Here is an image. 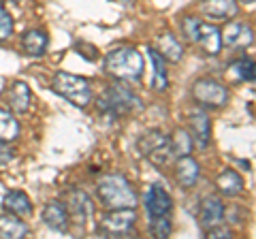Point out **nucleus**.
<instances>
[{"label": "nucleus", "instance_id": "obj_27", "mask_svg": "<svg viewBox=\"0 0 256 239\" xmlns=\"http://www.w3.org/2000/svg\"><path fill=\"white\" fill-rule=\"evenodd\" d=\"M171 220L166 218V216H158V218H152V226H150V230H152V235L154 237H169L171 235Z\"/></svg>", "mask_w": 256, "mask_h": 239}, {"label": "nucleus", "instance_id": "obj_28", "mask_svg": "<svg viewBox=\"0 0 256 239\" xmlns=\"http://www.w3.org/2000/svg\"><path fill=\"white\" fill-rule=\"evenodd\" d=\"M11 34H13V20L9 11L0 4V41H6Z\"/></svg>", "mask_w": 256, "mask_h": 239}, {"label": "nucleus", "instance_id": "obj_24", "mask_svg": "<svg viewBox=\"0 0 256 239\" xmlns=\"http://www.w3.org/2000/svg\"><path fill=\"white\" fill-rule=\"evenodd\" d=\"M20 137V122L15 120L9 111L0 107V141L9 143Z\"/></svg>", "mask_w": 256, "mask_h": 239}, {"label": "nucleus", "instance_id": "obj_16", "mask_svg": "<svg viewBox=\"0 0 256 239\" xmlns=\"http://www.w3.org/2000/svg\"><path fill=\"white\" fill-rule=\"evenodd\" d=\"M175 178H178V182L184 186V188H192L196 184L198 180V164L194 158L188 156H180L178 160V166H175Z\"/></svg>", "mask_w": 256, "mask_h": 239}, {"label": "nucleus", "instance_id": "obj_26", "mask_svg": "<svg viewBox=\"0 0 256 239\" xmlns=\"http://www.w3.org/2000/svg\"><path fill=\"white\" fill-rule=\"evenodd\" d=\"M233 75L239 79V82L254 84V62H252L250 58L237 60L235 64H233Z\"/></svg>", "mask_w": 256, "mask_h": 239}, {"label": "nucleus", "instance_id": "obj_2", "mask_svg": "<svg viewBox=\"0 0 256 239\" xmlns=\"http://www.w3.org/2000/svg\"><path fill=\"white\" fill-rule=\"evenodd\" d=\"M105 68L109 75L122 82H134L143 75V56L132 47H116L107 54Z\"/></svg>", "mask_w": 256, "mask_h": 239}, {"label": "nucleus", "instance_id": "obj_19", "mask_svg": "<svg viewBox=\"0 0 256 239\" xmlns=\"http://www.w3.org/2000/svg\"><path fill=\"white\" fill-rule=\"evenodd\" d=\"M158 54L162 56V60H169V62H180L182 56H184V47L182 43L175 38L171 32H162L158 36Z\"/></svg>", "mask_w": 256, "mask_h": 239}, {"label": "nucleus", "instance_id": "obj_20", "mask_svg": "<svg viewBox=\"0 0 256 239\" xmlns=\"http://www.w3.org/2000/svg\"><path fill=\"white\" fill-rule=\"evenodd\" d=\"M28 226L22 220H18L13 214L6 212L4 216H0V237L2 239H22L26 237Z\"/></svg>", "mask_w": 256, "mask_h": 239}, {"label": "nucleus", "instance_id": "obj_3", "mask_svg": "<svg viewBox=\"0 0 256 239\" xmlns=\"http://www.w3.org/2000/svg\"><path fill=\"white\" fill-rule=\"evenodd\" d=\"M141 107H143L141 98L122 84L109 86L98 98V109L107 118H120V116L132 114V111H139Z\"/></svg>", "mask_w": 256, "mask_h": 239}, {"label": "nucleus", "instance_id": "obj_31", "mask_svg": "<svg viewBox=\"0 0 256 239\" xmlns=\"http://www.w3.org/2000/svg\"><path fill=\"white\" fill-rule=\"evenodd\" d=\"M13 158V154H11V150L4 146L2 141H0V164H6Z\"/></svg>", "mask_w": 256, "mask_h": 239}, {"label": "nucleus", "instance_id": "obj_21", "mask_svg": "<svg viewBox=\"0 0 256 239\" xmlns=\"http://www.w3.org/2000/svg\"><path fill=\"white\" fill-rule=\"evenodd\" d=\"M9 105L18 114H26L30 107V88L24 82H15L9 90Z\"/></svg>", "mask_w": 256, "mask_h": 239}, {"label": "nucleus", "instance_id": "obj_5", "mask_svg": "<svg viewBox=\"0 0 256 239\" xmlns=\"http://www.w3.org/2000/svg\"><path fill=\"white\" fill-rule=\"evenodd\" d=\"M137 148H139V152L156 166H164L173 156L171 139L166 137L164 132H160V130L143 132L139 137V141H137Z\"/></svg>", "mask_w": 256, "mask_h": 239}, {"label": "nucleus", "instance_id": "obj_23", "mask_svg": "<svg viewBox=\"0 0 256 239\" xmlns=\"http://www.w3.org/2000/svg\"><path fill=\"white\" fill-rule=\"evenodd\" d=\"M47 43H50V38H47L43 30H30V32H26L22 38L24 52L30 56H43L47 50Z\"/></svg>", "mask_w": 256, "mask_h": 239}, {"label": "nucleus", "instance_id": "obj_6", "mask_svg": "<svg viewBox=\"0 0 256 239\" xmlns=\"http://www.w3.org/2000/svg\"><path fill=\"white\" fill-rule=\"evenodd\" d=\"M192 96L198 105L210 107V109H220L226 105L228 100V90L222 84L214 82V79H198L192 86Z\"/></svg>", "mask_w": 256, "mask_h": 239}, {"label": "nucleus", "instance_id": "obj_13", "mask_svg": "<svg viewBox=\"0 0 256 239\" xmlns=\"http://www.w3.org/2000/svg\"><path fill=\"white\" fill-rule=\"evenodd\" d=\"M224 220V205L218 196H205L201 203V224L203 228H212Z\"/></svg>", "mask_w": 256, "mask_h": 239}, {"label": "nucleus", "instance_id": "obj_9", "mask_svg": "<svg viewBox=\"0 0 256 239\" xmlns=\"http://www.w3.org/2000/svg\"><path fill=\"white\" fill-rule=\"evenodd\" d=\"M220 38H222V45L233 47V50H242V47H250L254 43V32L248 24L233 22L220 32Z\"/></svg>", "mask_w": 256, "mask_h": 239}, {"label": "nucleus", "instance_id": "obj_30", "mask_svg": "<svg viewBox=\"0 0 256 239\" xmlns=\"http://www.w3.org/2000/svg\"><path fill=\"white\" fill-rule=\"evenodd\" d=\"M205 235L207 237H216V239H226V237H230V230L226 228V226H220V224H216V226H212V228H205Z\"/></svg>", "mask_w": 256, "mask_h": 239}, {"label": "nucleus", "instance_id": "obj_32", "mask_svg": "<svg viewBox=\"0 0 256 239\" xmlns=\"http://www.w3.org/2000/svg\"><path fill=\"white\" fill-rule=\"evenodd\" d=\"M4 2H11V4H20L22 0H4Z\"/></svg>", "mask_w": 256, "mask_h": 239}, {"label": "nucleus", "instance_id": "obj_25", "mask_svg": "<svg viewBox=\"0 0 256 239\" xmlns=\"http://www.w3.org/2000/svg\"><path fill=\"white\" fill-rule=\"evenodd\" d=\"M171 152L173 156H188L192 152V137L186 132V130H178L173 134V139H171Z\"/></svg>", "mask_w": 256, "mask_h": 239}, {"label": "nucleus", "instance_id": "obj_8", "mask_svg": "<svg viewBox=\"0 0 256 239\" xmlns=\"http://www.w3.org/2000/svg\"><path fill=\"white\" fill-rule=\"evenodd\" d=\"M64 207H66V212H68V220L77 222L82 228L88 224V220H92L94 203L84 190H70Z\"/></svg>", "mask_w": 256, "mask_h": 239}, {"label": "nucleus", "instance_id": "obj_1", "mask_svg": "<svg viewBox=\"0 0 256 239\" xmlns=\"http://www.w3.org/2000/svg\"><path fill=\"white\" fill-rule=\"evenodd\" d=\"M96 196L107 210H126V207L134 210L137 207V194L122 175H105L96 186Z\"/></svg>", "mask_w": 256, "mask_h": 239}, {"label": "nucleus", "instance_id": "obj_12", "mask_svg": "<svg viewBox=\"0 0 256 239\" xmlns=\"http://www.w3.org/2000/svg\"><path fill=\"white\" fill-rule=\"evenodd\" d=\"M43 222L47 228L58 230V233H66L70 220H68V212H66V207H64V203H60V201L47 203L43 210Z\"/></svg>", "mask_w": 256, "mask_h": 239}, {"label": "nucleus", "instance_id": "obj_22", "mask_svg": "<svg viewBox=\"0 0 256 239\" xmlns=\"http://www.w3.org/2000/svg\"><path fill=\"white\" fill-rule=\"evenodd\" d=\"M148 56L152 60V70H154V75H152V88H154L156 92H162V90H166V86H169L162 56H160L156 50H148Z\"/></svg>", "mask_w": 256, "mask_h": 239}, {"label": "nucleus", "instance_id": "obj_29", "mask_svg": "<svg viewBox=\"0 0 256 239\" xmlns=\"http://www.w3.org/2000/svg\"><path fill=\"white\" fill-rule=\"evenodd\" d=\"M198 24H201V20H196V18H184V22H182L184 32H186V36L190 38L192 43H196V36H198Z\"/></svg>", "mask_w": 256, "mask_h": 239}, {"label": "nucleus", "instance_id": "obj_18", "mask_svg": "<svg viewBox=\"0 0 256 239\" xmlns=\"http://www.w3.org/2000/svg\"><path fill=\"white\" fill-rule=\"evenodd\" d=\"M216 186L218 190L224 194V196H237L244 192V180L242 175L233 169H226L218 175V180H216Z\"/></svg>", "mask_w": 256, "mask_h": 239}, {"label": "nucleus", "instance_id": "obj_15", "mask_svg": "<svg viewBox=\"0 0 256 239\" xmlns=\"http://www.w3.org/2000/svg\"><path fill=\"white\" fill-rule=\"evenodd\" d=\"M190 128H192V137H194L196 146L207 148L212 139V124L210 118H207L205 111H196V114L190 116Z\"/></svg>", "mask_w": 256, "mask_h": 239}, {"label": "nucleus", "instance_id": "obj_14", "mask_svg": "<svg viewBox=\"0 0 256 239\" xmlns=\"http://www.w3.org/2000/svg\"><path fill=\"white\" fill-rule=\"evenodd\" d=\"M196 43L203 47L205 54H212L216 56L222 47V38H220V30L214 26V24H205L201 22L198 24V36H196Z\"/></svg>", "mask_w": 256, "mask_h": 239}, {"label": "nucleus", "instance_id": "obj_17", "mask_svg": "<svg viewBox=\"0 0 256 239\" xmlns=\"http://www.w3.org/2000/svg\"><path fill=\"white\" fill-rule=\"evenodd\" d=\"M2 207L13 216H30L32 214V203L30 198L20 192V190H11V192H6L4 198H2Z\"/></svg>", "mask_w": 256, "mask_h": 239}, {"label": "nucleus", "instance_id": "obj_11", "mask_svg": "<svg viewBox=\"0 0 256 239\" xmlns=\"http://www.w3.org/2000/svg\"><path fill=\"white\" fill-rule=\"evenodd\" d=\"M198 9H201V15L212 22H226L239 13L235 0H201Z\"/></svg>", "mask_w": 256, "mask_h": 239}, {"label": "nucleus", "instance_id": "obj_33", "mask_svg": "<svg viewBox=\"0 0 256 239\" xmlns=\"http://www.w3.org/2000/svg\"><path fill=\"white\" fill-rule=\"evenodd\" d=\"M244 2H248V4H254V0H244Z\"/></svg>", "mask_w": 256, "mask_h": 239}, {"label": "nucleus", "instance_id": "obj_7", "mask_svg": "<svg viewBox=\"0 0 256 239\" xmlns=\"http://www.w3.org/2000/svg\"><path fill=\"white\" fill-rule=\"evenodd\" d=\"M134 222H137V214L130 207H126V210H111L100 220V233L109 237H124L132 230Z\"/></svg>", "mask_w": 256, "mask_h": 239}, {"label": "nucleus", "instance_id": "obj_4", "mask_svg": "<svg viewBox=\"0 0 256 239\" xmlns=\"http://www.w3.org/2000/svg\"><path fill=\"white\" fill-rule=\"evenodd\" d=\"M54 92L70 100L77 107H86L92 100V88L86 77H79L73 73H58L54 77Z\"/></svg>", "mask_w": 256, "mask_h": 239}, {"label": "nucleus", "instance_id": "obj_10", "mask_svg": "<svg viewBox=\"0 0 256 239\" xmlns=\"http://www.w3.org/2000/svg\"><path fill=\"white\" fill-rule=\"evenodd\" d=\"M173 207V201L169 192L160 186V184H152L146 192V210L150 214V218H158V216H166Z\"/></svg>", "mask_w": 256, "mask_h": 239}]
</instances>
